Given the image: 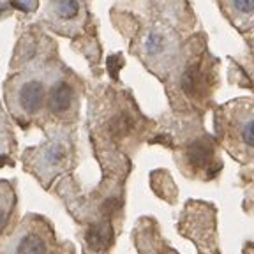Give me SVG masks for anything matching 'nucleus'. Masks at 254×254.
Instances as JSON below:
<instances>
[{
	"instance_id": "f257e3e1",
	"label": "nucleus",
	"mask_w": 254,
	"mask_h": 254,
	"mask_svg": "<svg viewBox=\"0 0 254 254\" xmlns=\"http://www.w3.org/2000/svg\"><path fill=\"white\" fill-rule=\"evenodd\" d=\"M2 254H71L64 251L52 228L39 217H28L7 238Z\"/></svg>"
},
{
	"instance_id": "f03ea898",
	"label": "nucleus",
	"mask_w": 254,
	"mask_h": 254,
	"mask_svg": "<svg viewBox=\"0 0 254 254\" xmlns=\"http://www.w3.org/2000/svg\"><path fill=\"white\" fill-rule=\"evenodd\" d=\"M48 97V81L41 72H28L12 79L7 87V106L16 119H32Z\"/></svg>"
},
{
	"instance_id": "7ed1b4c3",
	"label": "nucleus",
	"mask_w": 254,
	"mask_h": 254,
	"mask_svg": "<svg viewBox=\"0 0 254 254\" xmlns=\"http://www.w3.org/2000/svg\"><path fill=\"white\" fill-rule=\"evenodd\" d=\"M46 16L59 30H76L83 21V0H50Z\"/></svg>"
},
{
	"instance_id": "20e7f679",
	"label": "nucleus",
	"mask_w": 254,
	"mask_h": 254,
	"mask_svg": "<svg viewBox=\"0 0 254 254\" xmlns=\"http://www.w3.org/2000/svg\"><path fill=\"white\" fill-rule=\"evenodd\" d=\"M46 103L50 106V110L57 115L64 113V111H67L72 104V87L67 83H59L53 87V90L50 92V97H46Z\"/></svg>"
},
{
	"instance_id": "39448f33",
	"label": "nucleus",
	"mask_w": 254,
	"mask_h": 254,
	"mask_svg": "<svg viewBox=\"0 0 254 254\" xmlns=\"http://www.w3.org/2000/svg\"><path fill=\"white\" fill-rule=\"evenodd\" d=\"M16 205V196L9 182L0 180V235L4 233L5 226L11 221L12 210Z\"/></svg>"
},
{
	"instance_id": "423d86ee",
	"label": "nucleus",
	"mask_w": 254,
	"mask_h": 254,
	"mask_svg": "<svg viewBox=\"0 0 254 254\" xmlns=\"http://www.w3.org/2000/svg\"><path fill=\"white\" fill-rule=\"evenodd\" d=\"M145 46H147V52L150 53L152 57H157L166 50V39H164L163 34L152 32L150 36H148L147 43H145Z\"/></svg>"
},
{
	"instance_id": "0eeeda50",
	"label": "nucleus",
	"mask_w": 254,
	"mask_h": 254,
	"mask_svg": "<svg viewBox=\"0 0 254 254\" xmlns=\"http://www.w3.org/2000/svg\"><path fill=\"white\" fill-rule=\"evenodd\" d=\"M242 141L249 148H254V119H249L242 124Z\"/></svg>"
},
{
	"instance_id": "6e6552de",
	"label": "nucleus",
	"mask_w": 254,
	"mask_h": 254,
	"mask_svg": "<svg viewBox=\"0 0 254 254\" xmlns=\"http://www.w3.org/2000/svg\"><path fill=\"white\" fill-rule=\"evenodd\" d=\"M231 5H233L238 12L254 11V0H231Z\"/></svg>"
}]
</instances>
